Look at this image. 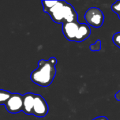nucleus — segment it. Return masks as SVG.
Returning <instances> with one entry per match:
<instances>
[{
  "label": "nucleus",
  "mask_w": 120,
  "mask_h": 120,
  "mask_svg": "<svg viewBox=\"0 0 120 120\" xmlns=\"http://www.w3.org/2000/svg\"><path fill=\"white\" fill-rule=\"evenodd\" d=\"M57 62V59L54 57L49 60H40L38 62V68L31 73V80L37 85L42 87H47L51 85L56 74V65Z\"/></svg>",
  "instance_id": "1"
},
{
  "label": "nucleus",
  "mask_w": 120,
  "mask_h": 120,
  "mask_svg": "<svg viewBox=\"0 0 120 120\" xmlns=\"http://www.w3.org/2000/svg\"><path fill=\"white\" fill-rule=\"evenodd\" d=\"M45 13H48L56 23L63 25L78 21V15L75 9L65 1H57V3Z\"/></svg>",
  "instance_id": "2"
},
{
  "label": "nucleus",
  "mask_w": 120,
  "mask_h": 120,
  "mask_svg": "<svg viewBox=\"0 0 120 120\" xmlns=\"http://www.w3.org/2000/svg\"><path fill=\"white\" fill-rule=\"evenodd\" d=\"M84 19L89 26L99 28L104 22L105 16L101 9L97 7H91L86 11Z\"/></svg>",
  "instance_id": "3"
},
{
  "label": "nucleus",
  "mask_w": 120,
  "mask_h": 120,
  "mask_svg": "<svg viewBox=\"0 0 120 120\" xmlns=\"http://www.w3.org/2000/svg\"><path fill=\"white\" fill-rule=\"evenodd\" d=\"M22 96L18 93H13L6 103L5 107L9 113L17 114L22 111Z\"/></svg>",
  "instance_id": "4"
},
{
  "label": "nucleus",
  "mask_w": 120,
  "mask_h": 120,
  "mask_svg": "<svg viewBox=\"0 0 120 120\" xmlns=\"http://www.w3.org/2000/svg\"><path fill=\"white\" fill-rule=\"evenodd\" d=\"M49 112V106L46 100L40 95L35 94L32 115L37 117H45Z\"/></svg>",
  "instance_id": "5"
},
{
  "label": "nucleus",
  "mask_w": 120,
  "mask_h": 120,
  "mask_svg": "<svg viewBox=\"0 0 120 120\" xmlns=\"http://www.w3.org/2000/svg\"><path fill=\"white\" fill-rule=\"evenodd\" d=\"M80 22H66L62 25V31L65 37V38L70 41H75V37L79 27Z\"/></svg>",
  "instance_id": "6"
},
{
  "label": "nucleus",
  "mask_w": 120,
  "mask_h": 120,
  "mask_svg": "<svg viewBox=\"0 0 120 120\" xmlns=\"http://www.w3.org/2000/svg\"><path fill=\"white\" fill-rule=\"evenodd\" d=\"M35 94L32 93H26L22 96V111L25 114L32 115V109L34 105Z\"/></svg>",
  "instance_id": "7"
},
{
  "label": "nucleus",
  "mask_w": 120,
  "mask_h": 120,
  "mask_svg": "<svg viewBox=\"0 0 120 120\" xmlns=\"http://www.w3.org/2000/svg\"><path fill=\"white\" fill-rule=\"evenodd\" d=\"M91 33V30L90 26H89L86 23H80L75 41L82 42L85 41L86 39L89 37Z\"/></svg>",
  "instance_id": "8"
},
{
  "label": "nucleus",
  "mask_w": 120,
  "mask_h": 120,
  "mask_svg": "<svg viewBox=\"0 0 120 120\" xmlns=\"http://www.w3.org/2000/svg\"><path fill=\"white\" fill-rule=\"evenodd\" d=\"M11 95H12V93L6 90L0 89V105H5L7 101L11 96Z\"/></svg>",
  "instance_id": "9"
},
{
  "label": "nucleus",
  "mask_w": 120,
  "mask_h": 120,
  "mask_svg": "<svg viewBox=\"0 0 120 120\" xmlns=\"http://www.w3.org/2000/svg\"><path fill=\"white\" fill-rule=\"evenodd\" d=\"M41 3L43 5L44 12H46V11L51 8L57 3V1H42Z\"/></svg>",
  "instance_id": "10"
},
{
  "label": "nucleus",
  "mask_w": 120,
  "mask_h": 120,
  "mask_svg": "<svg viewBox=\"0 0 120 120\" xmlns=\"http://www.w3.org/2000/svg\"><path fill=\"white\" fill-rule=\"evenodd\" d=\"M89 49L91 51H100L101 49V41L100 39L96 40L94 44L90 45Z\"/></svg>",
  "instance_id": "11"
},
{
  "label": "nucleus",
  "mask_w": 120,
  "mask_h": 120,
  "mask_svg": "<svg viewBox=\"0 0 120 120\" xmlns=\"http://www.w3.org/2000/svg\"><path fill=\"white\" fill-rule=\"evenodd\" d=\"M111 8L112 11L117 14L120 13V1H115L111 6Z\"/></svg>",
  "instance_id": "12"
},
{
  "label": "nucleus",
  "mask_w": 120,
  "mask_h": 120,
  "mask_svg": "<svg viewBox=\"0 0 120 120\" xmlns=\"http://www.w3.org/2000/svg\"><path fill=\"white\" fill-rule=\"evenodd\" d=\"M112 41L114 42V44L120 48V32H117L116 34H115L112 37Z\"/></svg>",
  "instance_id": "13"
},
{
  "label": "nucleus",
  "mask_w": 120,
  "mask_h": 120,
  "mask_svg": "<svg viewBox=\"0 0 120 120\" xmlns=\"http://www.w3.org/2000/svg\"><path fill=\"white\" fill-rule=\"evenodd\" d=\"M109 120L105 116H100V117H96L94 118V120Z\"/></svg>",
  "instance_id": "14"
},
{
  "label": "nucleus",
  "mask_w": 120,
  "mask_h": 120,
  "mask_svg": "<svg viewBox=\"0 0 120 120\" xmlns=\"http://www.w3.org/2000/svg\"><path fill=\"white\" fill-rule=\"evenodd\" d=\"M115 98H116L117 101H120V91H119L118 92L116 93V94L115 95Z\"/></svg>",
  "instance_id": "15"
},
{
  "label": "nucleus",
  "mask_w": 120,
  "mask_h": 120,
  "mask_svg": "<svg viewBox=\"0 0 120 120\" xmlns=\"http://www.w3.org/2000/svg\"><path fill=\"white\" fill-rule=\"evenodd\" d=\"M117 15H118V17H119V18L120 19V13H118Z\"/></svg>",
  "instance_id": "16"
}]
</instances>
